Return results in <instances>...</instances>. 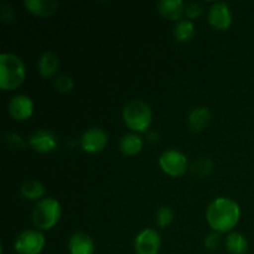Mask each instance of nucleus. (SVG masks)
<instances>
[{"instance_id":"obj_21","label":"nucleus","mask_w":254,"mask_h":254,"mask_svg":"<svg viewBox=\"0 0 254 254\" xmlns=\"http://www.w3.org/2000/svg\"><path fill=\"white\" fill-rule=\"evenodd\" d=\"M213 164L210 159L207 158H200L197 160L193 161V164L191 165V173L193 176L201 179L205 178V176L210 175L212 173Z\"/></svg>"},{"instance_id":"obj_7","label":"nucleus","mask_w":254,"mask_h":254,"mask_svg":"<svg viewBox=\"0 0 254 254\" xmlns=\"http://www.w3.org/2000/svg\"><path fill=\"white\" fill-rule=\"evenodd\" d=\"M160 246V235L153 228H145L140 231L134 241V251L136 254H158Z\"/></svg>"},{"instance_id":"obj_15","label":"nucleus","mask_w":254,"mask_h":254,"mask_svg":"<svg viewBox=\"0 0 254 254\" xmlns=\"http://www.w3.org/2000/svg\"><path fill=\"white\" fill-rule=\"evenodd\" d=\"M159 12L169 20H179L185 11L183 0H161L156 4Z\"/></svg>"},{"instance_id":"obj_6","label":"nucleus","mask_w":254,"mask_h":254,"mask_svg":"<svg viewBox=\"0 0 254 254\" xmlns=\"http://www.w3.org/2000/svg\"><path fill=\"white\" fill-rule=\"evenodd\" d=\"M159 165L161 170L169 176H181L188 170V158L185 154L175 149L165 150L159 158Z\"/></svg>"},{"instance_id":"obj_1","label":"nucleus","mask_w":254,"mask_h":254,"mask_svg":"<svg viewBox=\"0 0 254 254\" xmlns=\"http://www.w3.org/2000/svg\"><path fill=\"white\" fill-rule=\"evenodd\" d=\"M241 207L235 200L218 197L208 205L206 220L215 232L223 233L233 230L240 222Z\"/></svg>"},{"instance_id":"obj_23","label":"nucleus","mask_w":254,"mask_h":254,"mask_svg":"<svg viewBox=\"0 0 254 254\" xmlns=\"http://www.w3.org/2000/svg\"><path fill=\"white\" fill-rule=\"evenodd\" d=\"M55 88L59 91L60 93H68L73 88V78L67 74H60L56 79H55Z\"/></svg>"},{"instance_id":"obj_9","label":"nucleus","mask_w":254,"mask_h":254,"mask_svg":"<svg viewBox=\"0 0 254 254\" xmlns=\"http://www.w3.org/2000/svg\"><path fill=\"white\" fill-rule=\"evenodd\" d=\"M207 20L211 26L223 31V30L230 29L232 25V11L226 2H213L208 9Z\"/></svg>"},{"instance_id":"obj_11","label":"nucleus","mask_w":254,"mask_h":254,"mask_svg":"<svg viewBox=\"0 0 254 254\" xmlns=\"http://www.w3.org/2000/svg\"><path fill=\"white\" fill-rule=\"evenodd\" d=\"M7 111L10 116L16 121H26L34 113V102L29 96L16 94L10 99L7 104Z\"/></svg>"},{"instance_id":"obj_5","label":"nucleus","mask_w":254,"mask_h":254,"mask_svg":"<svg viewBox=\"0 0 254 254\" xmlns=\"http://www.w3.org/2000/svg\"><path fill=\"white\" fill-rule=\"evenodd\" d=\"M45 243V236L40 230H25L15 240L14 250L17 254H40Z\"/></svg>"},{"instance_id":"obj_26","label":"nucleus","mask_w":254,"mask_h":254,"mask_svg":"<svg viewBox=\"0 0 254 254\" xmlns=\"http://www.w3.org/2000/svg\"><path fill=\"white\" fill-rule=\"evenodd\" d=\"M221 243V237L218 235V232L211 233L207 237L205 238V248L207 251H215L217 250V247Z\"/></svg>"},{"instance_id":"obj_10","label":"nucleus","mask_w":254,"mask_h":254,"mask_svg":"<svg viewBox=\"0 0 254 254\" xmlns=\"http://www.w3.org/2000/svg\"><path fill=\"white\" fill-rule=\"evenodd\" d=\"M29 143L30 146L37 153L47 154L56 150L57 146H59V139L52 131L46 130V129H40L30 136Z\"/></svg>"},{"instance_id":"obj_22","label":"nucleus","mask_w":254,"mask_h":254,"mask_svg":"<svg viewBox=\"0 0 254 254\" xmlns=\"http://www.w3.org/2000/svg\"><path fill=\"white\" fill-rule=\"evenodd\" d=\"M174 210L170 206H161L156 212V226L160 228H165L173 222Z\"/></svg>"},{"instance_id":"obj_20","label":"nucleus","mask_w":254,"mask_h":254,"mask_svg":"<svg viewBox=\"0 0 254 254\" xmlns=\"http://www.w3.org/2000/svg\"><path fill=\"white\" fill-rule=\"evenodd\" d=\"M195 25L191 20H180L174 27V35L179 42H188L195 36Z\"/></svg>"},{"instance_id":"obj_12","label":"nucleus","mask_w":254,"mask_h":254,"mask_svg":"<svg viewBox=\"0 0 254 254\" xmlns=\"http://www.w3.org/2000/svg\"><path fill=\"white\" fill-rule=\"evenodd\" d=\"M69 254H93L94 242L84 232H74L68 240Z\"/></svg>"},{"instance_id":"obj_17","label":"nucleus","mask_w":254,"mask_h":254,"mask_svg":"<svg viewBox=\"0 0 254 254\" xmlns=\"http://www.w3.org/2000/svg\"><path fill=\"white\" fill-rule=\"evenodd\" d=\"M143 139L135 133H128L126 135L122 136L121 141H119V149L123 154L128 156L136 155L143 149Z\"/></svg>"},{"instance_id":"obj_8","label":"nucleus","mask_w":254,"mask_h":254,"mask_svg":"<svg viewBox=\"0 0 254 254\" xmlns=\"http://www.w3.org/2000/svg\"><path fill=\"white\" fill-rule=\"evenodd\" d=\"M108 144V134L101 128H89L81 138V146L86 153L97 154Z\"/></svg>"},{"instance_id":"obj_24","label":"nucleus","mask_w":254,"mask_h":254,"mask_svg":"<svg viewBox=\"0 0 254 254\" xmlns=\"http://www.w3.org/2000/svg\"><path fill=\"white\" fill-rule=\"evenodd\" d=\"M4 139L7 148L12 149V150H24L25 149V140L17 134L7 133Z\"/></svg>"},{"instance_id":"obj_25","label":"nucleus","mask_w":254,"mask_h":254,"mask_svg":"<svg viewBox=\"0 0 254 254\" xmlns=\"http://www.w3.org/2000/svg\"><path fill=\"white\" fill-rule=\"evenodd\" d=\"M203 10H205V7H203L202 2L191 1L185 4V11L184 12H185L189 19H195L198 15L202 14Z\"/></svg>"},{"instance_id":"obj_2","label":"nucleus","mask_w":254,"mask_h":254,"mask_svg":"<svg viewBox=\"0 0 254 254\" xmlns=\"http://www.w3.org/2000/svg\"><path fill=\"white\" fill-rule=\"evenodd\" d=\"M26 71L21 59L12 54L0 55V87L4 91H12L24 82Z\"/></svg>"},{"instance_id":"obj_14","label":"nucleus","mask_w":254,"mask_h":254,"mask_svg":"<svg viewBox=\"0 0 254 254\" xmlns=\"http://www.w3.org/2000/svg\"><path fill=\"white\" fill-rule=\"evenodd\" d=\"M24 5L37 16H51L59 7V2L55 0H25Z\"/></svg>"},{"instance_id":"obj_27","label":"nucleus","mask_w":254,"mask_h":254,"mask_svg":"<svg viewBox=\"0 0 254 254\" xmlns=\"http://www.w3.org/2000/svg\"><path fill=\"white\" fill-rule=\"evenodd\" d=\"M1 17L6 22H11L14 20V10H12V7L10 5H1Z\"/></svg>"},{"instance_id":"obj_13","label":"nucleus","mask_w":254,"mask_h":254,"mask_svg":"<svg viewBox=\"0 0 254 254\" xmlns=\"http://www.w3.org/2000/svg\"><path fill=\"white\" fill-rule=\"evenodd\" d=\"M212 114L207 107H196L189 114V127L193 133H201L210 124Z\"/></svg>"},{"instance_id":"obj_19","label":"nucleus","mask_w":254,"mask_h":254,"mask_svg":"<svg viewBox=\"0 0 254 254\" xmlns=\"http://www.w3.org/2000/svg\"><path fill=\"white\" fill-rule=\"evenodd\" d=\"M226 250L231 254H246L248 252V241L243 235L233 232L226 238Z\"/></svg>"},{"instance_id":"obj_16","label":"nucleus","mask_w":254,"mask_h":254,"mask_svg":"<svg viewBox=\"0 0 254 254\" xmlns=\"http://www.w3.org/2000/svg\"><path fill=\"white\" fill-rule=\"evenodd\" d=\"M60 67V59L55 52L46 51L39 59V72L42 77H52Z\"/></svg>"},{"instance_id":"obj_3","label":"nucleus","mask_w":254,"mask_h":254,"mask_svg":"<svg viewBox=\"0 0 254 254\" xmlns=\"http://www.w3.org/2000/svg\"><path fill=\"white\" fill-rule=\"evenodd\" d=\"M123 118L129 129L135 133H143L150 127L153 113L148 103L140 99H133L124 106Z\"/></svg>"},{"instance_id":"obj_18","label":"nucleus","mask_w":254,"mask_h":254,"mask_svg":"<svg viewBox=\"0 0 254 254\" xmlns=\"http://www.w3.org/2000/svg\"><path fill=\"white\" fill-rule=\"evenodd\" d=\"M20 192L24 196L26 200L35 201L41 198L42 196L46 192V189H45L44 184H41L40 181L34 180V179H30V180L24 181L20 186Z\"/></svg>"},{"instance_id":"obj_4","label":"nucleus","mask_w":254,"mask_h":254,"mask_svg":"<svg viewBox=\"0 0 254 254\" xmlns=\"http://www.w3.org/2000/svg\"><path fill=\"white\" fill-rule=\"evenodd\" d=\"M61 205L54 197L40 200L32 211V221L39 230L47 231L54 228L61 218Z\"/></svg>"}]
</instances>
